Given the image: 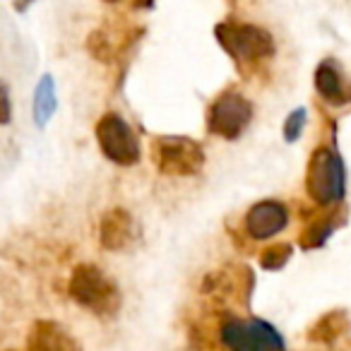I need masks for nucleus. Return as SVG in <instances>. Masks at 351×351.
Masks as SVG:
<instances>
[{"label": "nucleus", "mask_w": 351, "mask_h": 351, "mask_svg": "<svg viewBox=\"0 0 351 351\" xmlns=\"http://www.w3.org/2000/svg\"><path fill=\"white\" fill-rule=\"evenodd\" d=\"M68 291L80 306L89 308V311L99 313V315H111V313H116L118 303H121L113 282L94 265L75 267L68 284Z\"/></svg>", "instance_id": "nucleus-1"}, {"label": "nucleus", "mask_w": 351, "mask_h": 351, "mask_svg": "<svg viewBox=\"0 0 351 351\" xmlns=\"http://www.w3.org/2000/svg\"><path fill=\"white\" fill-rule=\"evenodd\" d=\"M308 193L317 205H337L346 193L341 159L332 149H317L308 164Z\"/></svg>", "instance_id": "nucleus-2"}, {"label": "nucleus", "mask_w": 351, "mask_h": 351, "mask_svg": "<svg viewBox=\"0 0 351 351\" xmlns=\"http://www.w3.org/2000/svg\"><path fill=\"white\" fill-rule=\"evenodd\" d=\"M152 159L166 176H193L202 169L205 154L195 140L188 137H159L152 145Z\"/></svg>", "instance_id": "nucleus-3"}, {"label": "nucleus", "mask_w": 351, "mask_h": 351, "mask_svg": "<svg viewBox=\"0 0 351 351\" xmlns=\"http://www.w3.org/2000/svg\"><path fill=\"white\" fill-rule=\"evenodd\" d=\"M221 344L229 351H284V341L263 320H229L221 327Z\"/></svg>", "instance_id": "nucleus-4"}, {"label": "nucleus", "mask_w": 351, "mask_h": 351, "mask_svg": "<svg viewBox=\"0 0 351 351\" xmlns=\"http://www.w3.org/2000/svg\"><path fill=\"white\" fill-rule=\"evenodd\" d=\"M97 140L101 147L104 156L113 164L132 166L140 159V145H137L135 132L130 130L125 121L116 113H106L97 123Z\"/></svg>", "instance_id": "nucleus-5"}, {"label": "nucleus", "mask_w": 351, "mask_h": 351, "mask_svg": "<svg viewBox=\"0 0 351 351\" xmlns=\"http://www.w3.org/2000/svg\"><path fill=\"white\" fill-rule=\"evenodd\" d=\"M217 39L234 58L241 60L267 58L274 51L272 36L255 25H229L226 22V25L217 27Z\"/></svg>", "instance_id": "nucleus-6"}, {"label": "nucleus", "mask_w": 351, "mask_h": 351, "mask_svg": "<svg viewBox=\"0 0 351 351\" xmlns=\"http://www.w3.org/2000/svg\"><path fill=\"white\" fill-rule=\"evenodd\" d=\"M253 118V106L239 92H226L210 111V130L224 140H236Z\"/></svg>", "instance_id": "nucleus-7"}, {"label": "nucleus", "mask_w": 351, "mask_h": 351, "mask_svg": "<svg viewBox=\"0 0 351 351\" xmlns=\"http://www.w3.org/2000/svg\"><path fill=\"white\" fill-rule=\"evenodd\" d=\"M287 221L289 215L282 202L265 200L250 207V212L245 215V229L253 239H269V236L279 234L287 226Z\"/></svg>", "instance_id": "nucleus-8"}, {"label": "nucleus", "mask_w": 351, "mask_h": 351, "mask_svg": "<svg viewBox=\"0 0 351 351\" xmlns=\"http://www.w3.org/2000/svg\"><path fill=\"white\" fill-rule=\"evenodd\" d=\"M29 351H80V344L63 325L53 320H39L27 337Z\"/></svg>", "instance_id": "nucleus-9"}, {"label": "nucleus", "mask_w": 351, "mask_h": 351, "mask_svg": "<svg viewBox=\"0 0 351 351\" xmlns=\"http://www.w3.org/2000/svg\"><path fill=\"white\" fill-rule=\"evenodd\" d=\"M99 239L106 250H121L132 239V219L125 210H111L104 215L99 226Z\"/></svg>", "instance_id": "nucleus-10"}, {"label": "nucleus", "mask_w": 351, "mask_h": 351, "mask_svg": "<svg viewBox=\"0 0 351 351\" xmlns=\"http://www.w3.org/2000/svg\"><path fill=\"white\" fill-rule=\"evenodd\" d=\"M315 87L327 101H346V89H344V82H341V75L337 73L335 65L330 63H322L320 68L315 70Z\"/></svg>", "instance_id": "nucleus-11"}, {"label": "nucleus", "mask_w": 351, "mask_h": 351, "mask_svg": "<svg viewBox=\"0 0 351 351\" xmlns=\"http://www.w3.org/2000/svg\"><path fill=\"white\" fill-rule=\"evenodd\" d=\"M346 327H349V317H346V313L332 311L315 322V327L311 330V339L313 341H335L339 335H344Z\"/></svg>", "instance_id": "nucleus-12"}, {"label": "nucleus", "mask_w": 351, "mask_h": 351, "mask_svg": "<svg viewBox=\"0 0 351 351\" xmlns=\"http://www.w3.org/2000/svg\"><path fill=\"white\" fill-rule=\"evenodd\" d=\"M53 111H56L53 82H51V77H44L34 92V118H36V123H39V125H46V121H49Z\"/></svg>", "instance_id": "nucleus-13"}, {"label": "nucleus", "mask_w": 351, "mask_h": 351, "mask_svg": "<svg viewBox=\"0 0 351 351\" xmlns=\"http://www.w3.org/2000/svg\"><path fill=\"white\" fill-rule=\"evenodd\" d=\"M289 258H291V245H287V243L272 245V248H267L263 253V267L265 269H282Z\"/></svg>", "instance_id": "nucleus-14"}, {"label": "nucleus", "mask_w": 351, "mask_h": 351, "mask_svg": "<svg viewBox=\"0 0 351 351\" xmlns=\"http://www.w3.org/2000/svg\"><path fill=\"white\" fill-rule=\"evenodd\" d=\"M12 118V104H10V92H8L5 82H0V125H8Z\"/></svg>", "instance_id": "nucleus-15"}, {"label": "nucleus", "mask_w": 351, "mask_h": 351, "mask_svg": "<svg viewBox=\"0 0 351 351\" xmlns=\"http://www.w3.org/2000/svg\"><path fill=\"white\" fill-rule=\"evenodd\" d=\"M303 116H306L303 111H298V113H293V116H291V121H289V125H287V137H289V140H296V137H298L301 125H303Z\"/></svg>", "instance_id": "nucleus-16"}, {"label": "nucleus", "mask_w": 351, "mask_h": 351, "mask_svg": "<svg viewBox=\"0 0 351 351\" xmlns=\"http://www.w3.org/2000/svg\"><path fill=\"white\" fill-rule=\"evenodd\" d=\"M111 3H113V0H111Z\"/></svg>", "instance_id": "nucleus-17"}]
</instances>
